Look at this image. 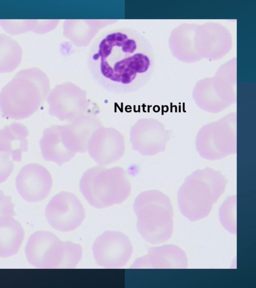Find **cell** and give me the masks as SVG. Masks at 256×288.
I'll list each match as a JSON object with an SVG mask.
<instances>
[{"mask_svg": "<svg viewBox=\"0 0 256 288\" xmlns=\"http://www.w3.org/2000/svg\"><path fill=\"white\" fill-rule=\"evenodd\" d=\"M81 194L92 206L102 208L120 204L131 192L126 170L121 166L97 165L86 170L79 184Z\"/></svg>", "mask_w": 256, "mask_h": 288, "instance_id": "cell-3", "label": "cell"}, {"mask_svg": "<svg viewBox=\"0 0 256 288\" xmlns=\"http://www.w3.org/2000/svg\"><path fill=\"white\" fill-rule=\"evenodd\" d=\"M23 51L10 36L0 34V74L10 73L20 64Z\"/></svg>", "mask_w": 256, "mask_h": 288, "instance_id": "cell-17", "label": "cell"}, {"mask_svg": "<svg viewBox=\"0 0 256 288\" xmlns=\"http://www.w3.org/2000/svg\"><path fill=\"white\" fill-rule=\"evenodd\" d=\"M24 238L23 227L14 217L0 218V258H8L16 254Z\"/></svg>", "mask_w": 256, "mask_h": 288, "instance_id": "cell-16", "label": "cell"}, {"mask_svg": "<svg viewBox=\"0 0 256 288\" xmlns=\"http://www.w3.org/2000/svg\"><path fill=\"white\" fill-rule=\"evenodd\" d=\"M219 217L222 224L230 232L236 233V198L230 197L220 208Z\"/></svg>", "mask_w": 256, "mask_h": 288, "instance_id": "cell-18", "label": "cell"}, {"mask_svg": "<svg viewBox=\"0 0 256 288\" xmlns=\"http://www.w3.org/2000/svg\"><path fill=\"white\" fill-rule=\"evenodd\" d=\"M92 250L96 264L106 268H124L132 253L129 238L118 231H106L101 234L95 240Z\"/></svg>", "mask_w": 256, "mask_h": 288, "instance_id": "cell-8", "label": "cell"}, {"mask_svg": "<svg viewBox=\"0 0 256 288\" xmlns=\"http://www.w3.org/2000/svg\"><path fill=\"white\" fill-rule=\"evenodd\" d=\"M103 126L93 116H80L68 124L62 125L64 140L68 146L76 154L87 152L89 140L94 132Z\"/></svg>", "mask_w": 256, "mask_h": 288, "instance_id": "cell-13", "label": "cell"}, {"mask_svg": "<svg viewBox=\"0 0 256 288\" xmlns=\"http://www.w3.org/2000/svg\"><path fill=\"white\" fill-rule=\"evenodd\" d=\"M64 252L65 242L46 230L32 233L24 249L28 262L38 268H62Z\"/></svg>", "mask_w": 256, "mask_h": 288, "instance_id": "cell-6", "label": "cell"}, {"mask_svg": "<svg viewBox=\"0 0 256 288\" xmlns=\"http://www.w3.org/2000/svg\"><path fill=\"white\" fill-rule=\"evenodd\" d=\"M82 258V249L76 244L65 242V252L62 268H73L76 267Z\"/></svg>", "mask_w": 256, "mask_h": 288, "instance_id": "cell-20", "label": "cell"}, {"mask_svg": "<svg viewBox=\"0 0 256 288\" xmlns=\"http://www.w3.org/2000/svg\"><path fill=\"white\" fill-rule=\"evenodd\" d=\"M48 93L40 70L35 68L19 71L0 92V112L7 118H28L38 109Z\"/></svg>", "mask_w": 256, "mask_h": 288, "instance_id": "cell-2", "label": "cell"}, {"mask_svg": "<svg viewBox=\"0 0 256 288\" xmlns=\"http://www.w3.org/2000/svg\"><path fill=\"white\" fill-rule=\"evenodd\" d=\"M149 41L134 29L122 27L100 34L90 45L88 68L95 82L117 94L136 92L145 86L154 70Z\"/></svg>", "mask_w": 256, "mask_h": 288, "instance_id": "cell-1", "label": "cell"}, {"mask_svg": "<svg viewBox=\"0 0 256 288\" xmlns=\"http://www.w3.org/2000/svg\"><path fill=\"white\" fill-rule=\"evenodd\" d=\"M16 214L14 204L11 196L6 195L0 190V218L6 217H14Z\"/></svg>", "mask_w": 256, "mask_h": 288, "instance_id": "cell-22", "label": "cell"}, {"mask_svg": "<svg viewBox=\"0 0 256 288\" xmlns=\"http://www.w3.org/2000/svg\"><path fill=\"white\" fill-rule=\"evenodd\" d=\"M0 26L8 34L18 35L32 32H34L35 20H0Z\"/></svg>", "mask_w": 256, "mask_h": 288, "instance_id": "cell-19", "label": "cell"}, {"mask_svg": "<svg viewBox=\"0 0 256 288\" xmlns=\"http://www.w3.org/2000/svg\"><path fill=\"white\" fill-rule=\"evenodd\" d=\"M226 180L212 170L196 172L188 176L178 192L181 213L194 222L206 217L214 204L223 194Z\"/></svg>", "mask_w": 256, "mask_h": 288, "instance_id": "cell-4", "label": "cell"}, {"mask_svg": "<svg viewBox=\"0 0 256 288\" xmlns=\"http://www.w3.org/2000/svg\"><path fill=\"white\" fill-rule=\"evenodd\" d=\"M40 146L44 159L60 166L70 161L76 154L66 143L62 125H52L45 128Z\"/></svg>", "mask_w": 256, "mask_h": 288, "instance_id": "cell-14", "label": "cell"}, {"mask_svg": "<svg viewBox=\"0 0 256 288\" xmlns=\"http://www.w3.org/2000/svg\"><path fill=\"white\" fill-rule=\"evenodd\" d=\"M10 156L0 152V184L5 182L10 176L14 168V164Z\"/></svg>", "mask_w": 256, "mask_h": 288, "instance_id": "cell-21", "label": "cell"}, {"mask_svg": "<svg viewBox=\"0 0 256 288\" xmlns=\"http://www.w3.org/2000/svg\"><path fill=\"white\" fill-rule=\"evenodd\" d=\"M16 190L28 202L44 200L50 194L52 178L49 171L42 165L32 163L24 166L16 178Z\"/></svg>", "mask_w": 256, "mask_h": 288, "instance_id": "cell-10", "label": "cell"}, {"mask_svg": "<svg viewBox=\"0 0 256 288\" xmlns=\"http://www.w3.org/2000/svg\"><path fill=\"white\" fill-rule=\"evenodd\" d=\"M126 151L123 134L117 129L104 126L92 136L87 152L90 157L101 166H106L120 160Z\"/></svg>", "mask_w": 256, "mask_h": 288, "instance_id": "cell-9", "label": "cell"}, {"mask_svg": "<svg viewBox=\"0 0 256 288\" xmlns=\"http://www.w3.org/2000/svg\"><path fill=\"white\" fill-rule=\"evenodd\" d=\"M188 259L184 252L175 245L151 248L148 254L136 259L132 268H186Z\"/></svg>", "mask_w": 256, "mask_h": 288, "instance_id": "cell-12", "label": "cell"}, {"mask_svg": "<svg viewBox=\"0 0 256 288\" xmlns=\"http://www.w3.org/2000/svg\"><path fill=\"white\" fill-rule=\"evenodd\" d=\"M28 134L26 126L20 122L6 125L0 129V152L8 154L13 161L20 162L22 152L28 150Z\"/></svg>", "mask_w": 256, "mask_h": 288, "instance_id": "cell-15", "label": "cell"}, {"mask_svg": "<svg viewBox=\"0 0 256 288\" xmlns=\"http://www.w3.org/2000/svg\"><path fill=\"white\" fill-rule=\"evenodd\" d=\"M44 214L50 226L62 232L74 230L85 218V212L79 199L74 194L64 191L52 198L46 207Z\"/></svg>", "mask_w": 256, "mask_h": 288, "instance_id": "cell-7", "label": "cell"}, {"mask_svg": "<svg viewBox=\"0 0 256 288\" xmlns=\"http://www.w3.org/2000/svg\"><path fill=\"white\" fill-rule=\"evenodd\" d=\"M130 140L132 149L144 156L154 155L162 148V128L152 119H141L130 130Z\"/></svg>", "mask_w": 256, "mask_h": 288, "instance_id": "cell-11", "label": "cell"}, {"mask_svg": "<svg viewBox=\"0 0 256 288\" xmlns=\"http://www.w3.org/2000/svg\"><path fill=\"white\" fill-rule=\"evenodd\" d=\"M133 208L138 230L145 240L155 244L170 238L173 232V210L166 196L157 190L143 192L136 198Z\"/></svg>", "mask_w": 256, "mask_h": 288, "instance_id": "cell-5", "label": "cell"}]
</instances>
